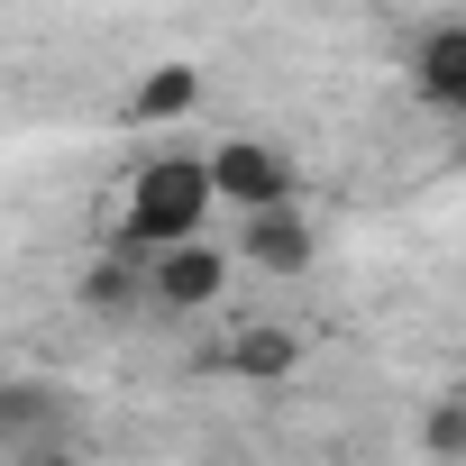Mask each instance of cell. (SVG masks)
Returning a JSON list of instances; mask_svg holds the SVG:
<instances>
[{
	"mask_svg": "<svg viewBox=\"0 0 466 466\" xmlns=\"http://www.w3.org/2000/svg\"><path fill=\"white\" fill-rule=\"evenodd\" d=\"M210 210H219L210 156H147V165L128 174V192H119V248H137V257L192 248Z\"/></svg>",
	"mask_w": 466,
	"mask_h": 466,
	"instance_id": "obj_1",
	"label": "cell"
},
{
	"mask_svg": "<svg viewBox=\"0 0 466 466\" xmlns=\"http://www.w3.org/2000/svg\"><path fill=\"white\" fill-rule=\"evenodd\" d=\"M210 192L238 219H257V210H293L302 174H293V156L275 137H228V147H210Z\"/></svg>",
	"mask_w": 466,
	"mask_h": 466,
	"instance_id": "obj_2",
	"label": "cell"
},
{
	"mask_svg": "<svg viewBox=\"0 0 466 466\" xmlns=\"http://www.w3.org/2000/svg\"><path fill=\"white\" fill-rule=\"evenodd\" d=\"M65 430H74V393H65V384H46V375H0V448H19V466L46 457V448H65Z\"/></svg>",
	"mask_w": 466,
	"mask_h": 466,
	"instance_id": "obj_3",
	"label": "cell"
},
{
	"mask_svg": "<svg viewBox=\"0 0 466 466\" xmlns=\"http://www.w3.org/2000/svg\"><path fill=\"white\" fill-rule=\"evenodd\" d=\"M147 275H156V311H210L228 293V275H238V257H219L210 238H192V248L147 257Z\"/></svg>",
	"mask_w": 466,
	"mask_h": 466,
	"instance_id": "obj_4",
	"label": "cell"
},
{
	"mask_svg": "<svg viewBox=\"0 0 466 466\" xmlns=\"http://www.w3.org/2000/svg\"><path fill=\"white\" fill-rule=\"evenodd\" d=\"M311 257H320V238H311L302 201H293V210H257V219L238 228V266H266V275H311Z\"/></svg>",
	"mask_w": 466,
	"mask_h": 466,
	"instance_id": "obj_5",
	"label": "cell"
},
{
	"mask_svg": "<svg viewBox=\"0 0 466 466\" xmlns=\"http://www.w3.org/2000/svg\"><path fill=\"white\" fill-rule=\"evenodd\" d=\"M147 302H156V275H147V257H137V248H110V257H92V266H83V311L128 320V311H147Z\"/></svg>",
	"mask_w": 466,
	"mask_h": 466,
	"instance_id": "obj_6",
	"label": "cell"
},
{
	"mask_svg": "<svg viewBox=\"0 0 466 466\" xmlns=\"http://www.w3.org/2000/svg\"><path fill=\"white\" fill-rule=\"evenodd\" d=\"M411 92H420L430 110H457V119H466V28H430V37L411 46Z\"/></svg>",
	"mask_w": 466,
	"mask_h": 466,
	"instance_id": "obj_7",
	"label": "cell"
},
{
	"mask_svg": "<svg viewBox=\"0 0 466 466\" xmlns=\"http://www.w3.org/2000/svg\"><path fill=\"white\" fill-rule=\"evenodd\" d=\"M201 110V65H156L137 92H128V119L156 128V119H192Z\"/></svg>",
	"mask_w": 466,
	"mask_h": 466,
	"instance_id": "obj_8",
	"label": "cell"
},
{
	"mask_svg": "<svg viewBox=\"0 0 466 466\" xmlns=\"http://www.w3.org/2000/svg\"><path fill=\"white\" fill-rule=\"evenodd\" d=\"M219 366L266 384V375H293V366H302V339H293V329H238V339L219 348Z\"/></svg>",
	"mask_w": 466,
	"mask_h": 466,
	"instance_id": "obj_9",
	"label": "cell"
},
{
	"mask_svg": "<svg viewBox=\"0 0 466 466\" xmlns=\"http://www.w3.org/2000/svg\"><path fill=\"white\" fill-rule=\"evenodd\" d=\"M420 448H430L439 466H466V393H439V402H430V420H420Z\"/></svg>",
	"mask_w": 466,
	"mask_h": 466,
	"instance_id": "obj_10",
	"label": "cell"
},
{
	"mask_svg": "<svg viewBox=\"0 0 466 466\" xmlns=\"http://www.w3.org/2000/svg\"><path fill=\"white\" fill-rule=\"evenodd\" d=\"M28 466H83V457H74V448H46V457H28Z\"/></svg>",
	"mask_w": 466,
	"mask_h": 466,
	"instance_id": "obj_11",
	"label": "cell"
},
{
	"mask_svg": "<svg viewBox=\"0 0 466 466\" xmlns=\"http://www.w3.org/2000/svg\"><path fill=\"white\" fill-rule=\"evenodd\" d=\"M457 174H466V137H457Z\"/></svg>",
	"mask_w": 466,
	"mask_h": 466,
	"instance_id": "obj_12",
	"label": "cell"
}]
</instances>
